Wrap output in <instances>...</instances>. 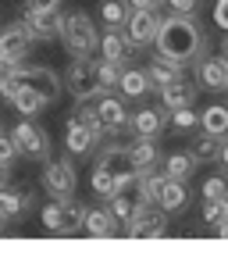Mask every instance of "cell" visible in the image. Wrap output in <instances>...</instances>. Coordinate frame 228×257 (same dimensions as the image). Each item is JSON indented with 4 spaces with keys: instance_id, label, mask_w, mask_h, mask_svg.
Listing matches in <instances>:
<instances>
[{
    "instance_id": "ab89813d",
    "label": "cell",
    "mask_w": 228,
    "mask_h": 257,
    "mask_svg": "<svg viewBox=\"0 0 228 257\" xmlns=\"http://www.w3.org/2000/svg\"><path fill=\"white\" fill-rule=\"evenodd\" d=\"M22 89V82H18V75H11V79H4V82H0V96H4V100L11 104L15 100V93Z\"/></svg>"
},
{
    "instance_id": "603a6c76",
    "label": "cell",
    "mask_w": 228,
    "mask_h": 257,
    "mask_svg": "<svg viewBox=\"0 0 228 257\" xmlns=\"http://www.w3.org/2000/svg\"><path fill=\"white\" fill-rule=\"evenodd\" d=\"M86 225V207L72 197L61 200V236H72V232H82Z\"/></svg>"
},
{
    "instance_id": "7a4b0ae2",
    "label": "cell",
    "mask_w": 228,
    "mask_h": 257,
    "mask_svg": "<svg viewBox=\"0 0 228 257\" xmlns=\"http://www.w3.org/2000/svg\"><path fill=\"white\" fill-rule=\"evenodd\" d=\"M61 43L72 57H89L96 47H100V32H96L93 18L86 11H72L64 15V25H61Z\"/></svg>"
},
{
    "instance_id": "ba28073f",
    "label": "cell",
    "mask_w": 228,
    "mask_h": 257,
    "mask_svg": "<svg viewBox=\"0 0 228 257\" xmlns=\"http://www.w3.org/2000/svg\"><path fill=\"white\" fill-rule=\"evenodd\" d=\"M160 22H164V18H160L157 11H132V15H128V22H125V36L132 40L136 50H146V47L157 43Z\"/></svg>"
},
{
    "instance_id": "d590c367",
    "label": "cell",
    "mask_w": 228,
    "mask_h": 257,
    "mask_svg": "<svg viewBox=\"0 0 228 257\" xmlns=\"http://www.w3.org/2000/svg\"><path fill=\"white\" fill-rule=\"evenodd\" d=\"M43 229H50V232H57L61 236V200H50L47 207H43Z\"/></svg>"
},
{
    "instance_id": "5b68a950",
    "label": "cell",
    "mask_w": 228,
    "mask_h": 257,
    "mask_svg": "<svg viewBox=\"0 0 228 257\" xmlns=\"http://www.w3.org/2000/svg\"><path fill=\"white\" fill-rule=\"evenodd\" d=\"M125 236H164L168 232V211L157 204H139L125 221Z\"/></svg>"
},
{
    "instance_id": "e575fe53",
    "label": "cell",
    "mask_w": 228,
    "mask_h": 257,
    "mask_svg": "<svg viewBox=\"0 0 228 257\" xmlns=\"http://www.w3.org/2000/svg\"><path fill=\"white\" fill-rule=\"evenodd\" d=\"M203 221H207V225L228 221V200H207V204H203Z\"/></svg>"
},
{
    "instance_id": "7dc6e473",
    "label": "cell",
    "mask_w": 228,
    "mask_h": 257,
    "mask_svg": "<svg viewBox=\"0 0 228 257\" xmlns=\"http://www.w3.org/2000/svg\"><path fill=\"white\" fill-rule=\"evenodd\" d=\"M214 229H217V236H221V239H228V221H221V225H214Z\"/></svg>"
},
{
    "instance_id": "484cf974",
    "label": "cell",
    "mask_w": 228,
    "mask_h": 257,
    "mask_svg": "<svg viewBox=\"0 0 228 257\" xmlns=\"http://www.w3.org/2000/svg\"><path fill=\"white\" fill-rule=\"evenodd\" d=\"M200 125H203V133H210V136H228V107L224 104H210L203 114H200Z\"/></svg>"
},
{
    "instance_id": "bcb514c9",
    "label": "cell",
    "mask_w": 228,
    "mask_h": 257,
    "mask_svg": "<svg viewBox=\"0 0 228 257\" xmlns=\"http://www.w3.org/2000/svg\"><path fill=\"white\" fill-rule=\"evenodd\" d=\"M221 61L228 64V32H224V40H221Z\"/></svg>"
},
{
    "instance_id": "5bb4252c",
    "label": "cell",
    "mask_w": 228,
    "mask_h": 257,
    "mask_svg": "<svg viewBox=\"0 0 228 257\" xmlns=\"http://www.w3.org/2000/svg\"><path fill=\"white\" fill-rule=\"evenodd\" d=\"M93 168H104V172H111V175L136 172V168H132V157H128V147H121V143H107V147L96 150V165H93Z\"/></svg>"
},
{
    "instance_id": "cb8c5ba5",
    "label": "cell",
    "mask_w": 228,
    "mask_h": 257,
    "mask_svg": "<svg viewBox=\"0 0 228 257\" xmlns=\"http://www.w3.org/2000/svg\"><path fill=\"white\" fill-rule=\"evenodd\" d=\"M192 172H196V157H192L189 150H175V154H168L164 157V175L168 179H189Z\"/></svg>"
},
{
    "instance_id": "8fae6325",
    "label": "cell",
    "mask_w": 228,
    "mask_h": 257,
    "mask_svg": "<svg viewBox=\"0 0 228 257\" xmlns=\"http://www.w3.org/2000/svg\"><path fill=\"white\" fill-rule=\"evenodd\" d=\"M196 82L200 89H207V93H224L228 89V64L221 61V57H200L196 61Z\"/></svg>"
},
{
    "instance_id": "4316f807",
    "label": "cell",
    "mask_w": 228,
    "mask_h": 257,
    "mask_svg": "<svg viewBox=\"0 0 228 257\" xmlns=\"http://www.w3.org/2000/svg\"><path fill=\"white\" fill-rule=\"evenodd\" d=\"M11 107L18 111V114H25V118H36L43 107H47V100L36 93V89H29V86H22L18 93H15V100H11Z\"/></svg>"
},
{
    "instance_id": "52a82bcc",
    "label": "cell",
    "mask_w": 228,
    "mask_h": 257,
    "mask_svg": "<svg viewBox=\"0 0 228 257\" xmlns=\"http://www.w3.org/2000/svg\"><path fill=\"white\" fill-rule=\"evenodd\" d=\"M15 75H18V82L22 86H29V89H36L47 104H54L57 96H61V79H57V72L54 68H43V64H18L15 68Z\"/></svg>"
},
{
    "instance_id": "3957f363",
    "label": "cell",
    "mask_w": 228,
    "mask_h": 257,
    "mask_svg": "<svg viewBox=\"0 0 228 257\" xmlns=\"http://www.w3.org/2000/svg\"><path fill=\"white\" fill-rule=\"evenodd\" d=\"M64 86L75 100H100V86H96V61L93 57H75L64 72Z\"/></svg>"
},
{
    "instance_id": "ffe728a7",
    "label": "cell",
    "mask_w": 228,
    "mask_h": 257,
    "mask_svg": "<svg viewBox=\"0 0 228 257\" xmlns=\"http://www.w3.org/2000/svg\"><path fill=\"white\" fill-rule=\"evenodd\" d=\"M189 204V189L182 179H164V186H160V197H157V207H164L168 214H178L185 211Z\"/></svg>"
},
{
    "instance_id": "9a60e30c",
    "label": "cell",
    "mask_w": 228,
    "mask_h": 257,
    "mask_svg": "<svg viewBox=\"0 0 228 257\" xmlns=\"http://www.w3.org/2000/svg\"><path fill=\"white\" fill-rule=\"evenodd\" d=\"M132 40L125 36V29H107L100 36V57L114 61V64H128V57H132Z\"/></svg>"
},
{
    "instance_id": "7bdbcfd3",
    "label": "cell",
    "mask_w": 228,
    "mask_h": 257,
    "mask_svg": "<svg viewBox=\"0 0 228 257\" xmlns=\"http://www.w3.org/2000/svg\"><path fill=\"white\" fill-rule=\"evenodd\" d=\"M15 68H18L15 61H4V57H0V82H4V79H11V75H15Z\"/></svg>"
},
{
    "instance_id": "277c9868",
    "label": "cell",
    "mask_w": 228,
    "mask_h": 257,
    "mask_svg": "<svg viewBox=\"0 0 228 257\" xmlns=\"http://www.w3.org/2000/svg\"><path fill=\"white\" fill-rule=\"evenodd\" d=\"M11 136H15V143H18V150L25 154V157H32V161H50V150H54V143H50V136L43 133V128L36 125V121H29V118H22L15 128H11Z\"/></svg>"
},
{
    "instance_id": "7402d4cb",
    "label": "cell",
    "mask_w": 228,
    "mask_h": 257,
    "mask_svg": "<svg viewBox=\"0 0 228 257\" xmlns=\"http://www.w3.org/2000/svg\"><path fill=\"white\" fill-rule=\"evenodd\" d=\"M118 89H121V96H128V100H139V96H146L153 86H150V75L143 68H121Z\"/></svg>"
},
{
    "instance_id": "f1b7e54d",
    "label": "cell",
    "mask_w": 228,
    "mask_h": 257,
    "mask_svg": "<svg viewBox=\"0 0 228 257\" xmlns=\"http://www.w3.org/2000/svg\"><path fill=\"white\" fill-rule=\"evenodd\" d=\"M121 68H125V64H114V61H107V57L96 61V86H100V93H114V89H118Z\"/></svg>"
},
{
    "instance_id": "74e56055",
    "label": "cell",
    "mask_w": 228,
    "mask_h": 257,
    "mask_svg": "<svg viewBox=\"0 0 228 257\" xmlns=\"http://www.w3.org/2000/svg\"><path fill=\"white\" fill-rule=\"evenodd\" d=\"M164 4L171 8V15H189V18H196L200 11V0H164Z\"/></svg>"
},
{
    "instance_id": "60d3db41",
    "label": "cell",
    "mask_w": 228,
    "mask_h": 257,
    "mask_svg": "<svg viewBox=\"0 0 228 257\" xmlns=\"http://www.w3.org/2000/svg\"><path fill=\"white\" fill-rule=\"evenodd\" d=\"M128 8H132V11H157L160 4H157V0H128Z\"/></svg>"
},
{
    "instance_id": "e0dca14e",
    "label": "cell",
    "mask_w": 228,
    "mask_h": 257,
    "mask_svg": "<svg viewBox=\"0 0 228 257\" xmlns=\"http://www.w3.org/2000/svg\"><path fill=\"white\" fill-rule=\"evenodd\" d=\"M196 93H200V86H196V82H189V79L182 75L178 82H171V86H164V89H160V104H164L168 111L192 107V104H196Z\"/></svg>"
},
{
    "instance_id": "ac0fdd59",
    "label": "cell",
    "mask_w": 228,
    "mask_h": 257,
    "mask_svg": "<svg viewBox=\"0 0 228 257\" xmlns=\"http://www.w3.org/2000/svg\"><path fill=\"white\" fill-rule=\"evenodd\" d=\"M182 72H185V64H178V61H171V57H153L150 64H146V75H150V86L160 93L164 86H171V82H178L182 79Z\"/></svg>"
},
{
    "instance_id": "f6af8a7d",
    "label": "cell",
    "mask_w": 228,
    "mask_h": 257,
    "mask_svg": "<svg viewBox=\"0 0 228 257\" xmlns=\"http://www.w3.org/2000/svg\"><path fill=\"white\" fill-rule=\"evenodd\" d=\"M8 175H11V172H8V165L0 161V186H8Z\"/></svg>"
},
{
    "instance_id": "f546056e",
    "label": "cell",
    "mask_w": 228,
    "mask_h": 257,
    "mask_svg": "<svg viewBox=\"0 0 228 257\" xmlns=\"http://www.w3.org/2000/svg\"><path fill=\"white\" fill-rule=\"evenodd\" d=\"M189 154L196 157V165L203 161H217V154H221V136H210V133H203V136H196L192 140V147H189Z\"/></svg>"
},
{
    "instance_id": "d6986e66",
    "label": "cell",
    "mask_w": 228,
    "mask_h": 257,
    "mask_svg": "<svg viewBox=\"0 0 228 257\" xmlns=\"http://www.w3.org/2000/svg\"><path fill=\"white\" fill-rule=\"evenodd\" d=\"M128 157H132V168H136V172L157 168V161H160L157 136H136V140H132V147H128Z\"/></svg>"
},
{
    "instance_id": "6da1fadb",
    "label": "cell",
    "mask_w": 228,
    "mask_h": 257,
    "mask_svg": "<svg viewBox=\"0 0 228 257\" xmlns=\"http://www.w3.org/2000/svg\"><path fill=\"white\" fill-rule=\"evenodd\" d=\"M153 47H157L160 57H171V61H178V64L189 68V64H196L207 54V32L189 15H168L160 22V32H157Z\"/></svg>"
},
{
    "instance_id": "7c38bea8",
    "label": "cell",
    "mask_w": 228,
    "mask_h": 257,
    "mask_svg": "<svg viewBox=\"0 0 228 257\" xmlns=\"http://www.w3.org/2000/svg\"><path fill=\"white\" fill-rule=\"evenodd\" d=\"M96 111H100V121H104L107 133H125L128 121H132L125 100H121V96H114V93H104L100 100H96Z\"/></svg>"
},
{
    "instance_id": "2e32d148",
    "label": "cell",
    "mask_w": 228,
    "mask_h": 257,
    "mask_svg": "<svg viewBox=\"0 0 228 257\" xmlns=\"http://www.w3.org/2000/svg\"><path fill=\"white\" fill-rule=\"evenodd\" d=\"M32 204H36V193H29V189H8V186H0V214H4L8 221L22 218L32 211Z\"/></svg>"
},
{
    "instance_id": "b9f144b4",
    "label": "cell",
    "mask_w": 228,
    "mask_h": 257,
    "mask_svg": "<svg viewBox=\"0 0 228 257\" xmlns=\"http://www.w3.org/2000/svg\"><path fill=\"white\" fill-rule=\"evenodd\" d=\"M25 8H36V11H47V8H61V0H25Z\"/></svg>"
},
{
    "instance_id": "30bf717a",
    "label": "cell",
    "mask_w": 228,
    "mask_h": 257,
    "mask_svg": "<svg viewBox=\"0 0 228 257\" xmlns=\"http://www.w3.org/2000/svg\"><path fill=\"white\" fill-rule=\"evenodd\" d=\"M25 29L32 40H54L61 36V25H64V15L61 8H47V11H36V8H25Z\"/></svg>"
},
{
    "instance_id": "d6a6232c",
    "label": "cell",
    "mask_w": 228,
    "mask_h": 257,
    "mask_svg": "<svg viewBox=\"0 0 228 257\" xmlns=\"http://www.w3.org/2000/svg\"><path fill=\"white\" fill-rule=\"evenodd\" d=\"M196 125H200V114L192 111V107H178V111H171V128H175V133H192Z\"/></svg>"
},
{
    "instance_id": "c3c4849f",
    "label": "cell",
    "mask_w": 228,
    "mask_h": 257,
    "mask_svg": "<svg viewBox=\"0 0 228 257\" xmlns=\"http://www.w3.org/2000/svg\"><path fill=\"white\" fill-rule=\"evenodd\" d=\"M4 221H8V218H4V214H0V229H4Z\"/></svg>"
},
{
    "instance_id": "44dd1931",
    "label": "cell",
    "mask_w": 228,
    "mask_h": 257,
    "mask_svg": "<svg viewBox=\"0 0 228 257\" xmlns=\"http://www.w3.org/2000/svg\"><path fill=\"white\" fill-rule=\"evenodd\" d=\"M82 232H89V236H114L118 232V218L111 214V207H86Z\"/></svg>"
},
{
    "instance_id": "836d02e7",
    "label": "cell",
    "mask_w": 228,
    "mask_h": 257,
    "mask_svg": "<svg viewBox=\"0 0 228 257\" xmlns=\"http://www.w3.org/2000/svg\"><path fill=\"white\" fill-rule=\"evenodd\" d=\"M200 193H203V200H228V179L224 175H210Z\"/></svg>"
},
{
    "instance_id": "9c48e42d",
    "label": "cell",
    "mask_w": 228,
    "mask_h": 257,
    "mask_svg": "<svg viewBox=\"0 0 228 257\" xmlns=\"http://www.w3.org/2000/svg\"><path fill=\"white\" fill-rule=\"evenodd\" d=\"M32 50V36H29V29L25 22H11V25H0V57L4 61H15L22 64Z\"/></svg>"
},
{
    "instance_id": "83f0119b",
    "label": "cell",
    "mask_w": 228,
    "mask_h": 257,
    "mask_svg": "<svg viewBox=\"0 0 228 257\" xmlns=\"http://www.w3.org/2000/svg\"><path fill=\"white\" fill-rule=\"evenodd\" d=\"M128 15H132L128 0H104V4H100V18H104L107 29H125Z\"/></svg>"
},
{
    "instance_id": "4dcf8cb0",
    "label": "cell",
    "mask_w": 228,
    "mask_h": 257,
    "mask_svg": "<svg viewBox=\"0 0 228 257\" xmlns=\"http://www.w3.org/2000/svg\"><path fill=\"white\" fill-rule=\"evenodd\" d=\"M114 186H118V175H111V172H104V168H93V179H89V189L96 193V197H111L114 193Z\"/></svg>"
},
{
    "instance_id": "4fadbf2b",
    "label": "cell",
    "mask_w": 228,
    "mask_h": 257,
    "mask_svg": "<svg viewBox=\"0 0 228 257\" xmlns=\"http://www.w3.org/2000/svg\"><path fill=\"white\" fill-rule=\"evenodd\" d=\"M168 107L160 104V107H139L132 114V121H128V128H132L136 136H160L164 133V125H168Z\"/></svg>"
},
{
    "instance_id": "d4e9b609",
    "label": "cell",
    "mask_w": 228,
    "mask_h": 257,
    "mask_svg": "<svg viewBox=\"0 0 228 257\" xmlns=\"http://www.w3.org/2000/svg\"><path fill=\"white\" fill-rule=\"evenodd\" d=\"M96 143H100V140H96V136L89 133L86 125H75V121H68V133H64V147H68V154H89Z\"/></svg>"
},
{
    "instance_id": "8992f818",
    "label": "cell",
    "mask_w": 228,
    "mask_h": 257,
    "mask_svg": "<svg viewBox=\"0 0 228 257\" xmlns=\"http://www.w3.org/2000/svg\"><path fill=\"white\" fill-rule=\"evenodd\" d=\"M75 182H79V175H75V165L68 157H61V161H47V168H43V189L50 193V200H64V197H72L75 193Z\"/></svg>"
},
{
    "instance_id": "1f68e13d",
    "label": "cell",
    "mask_w": 228,
    "mask_h": 257,
    "mask_svg": "<svg viewBox=\"0 0 228 257\" xmlns=\"http://www.w3.org/2000/svg\"><path fill=\"white\" fill-rule=\"evenodd\" d=\"M107 207H111V214L125 225V221H128V214H132L139 204H136L132 197H125V193H111V197H107Z\"/></svg>"
},
{
    "instance_id": "8d00e7d4",
    "label": "cell",
    "mask_w": 228,
    "mask_h": 257,
    "mask_svg": "<svg viewBox=\"0 0 228 257\" xmlns=\"http://www.w3.org/2000/svg\"><path fill=\"white\" fill-rule=\"evenodd\" d=\"M18 154H22V150H18V143H15V136H11V133H8V136H4V133H0V161H4V165H11V161H15Z\"/></svg>"
},
{
    "instance_id": "681fc988",
    "label": "cell",
    "mask_w": 228,
    "mask_h": 257,
    "mask_svg": "<svg viewBox=\"0 0 228 257\" xmlns=\"http://www.w3.org/2000/svg\"><path fill=\"white\" fill-rule=\"evenodd\" d=\"M157 4H164V0H157Z\"/></svg>"
},
{
    "instance_id": "f35d334b",
    "label": "cell",
    "mask_w": 228,
    "mask_h": 257,
    "mask_svg": "<svg viewBox=\"0 0 228 257\" xmlns=\"http://www.w3.org/2000/svg\"><path fill=\"white\" fill-rule=\"evenodd\" d=\"M214 25L228 32V0H214Z\"/></svg>"
},
{
    "instance_id": "ee69618b",
    "label": "cell",
    "mask_w": 228,
    "mask_h": 257,
    "mask_svg": "<svg viewBox=\"0 0 228 257\" xmlns=\"http://www.w3.org/2000/svg\"><path fill=\"white\" fill-rule=\"evenodd\" d=\"M217 161H221V165H224V168H228V136H224V140H221V154H217Z\"/></svg>"
}]
</instances>
